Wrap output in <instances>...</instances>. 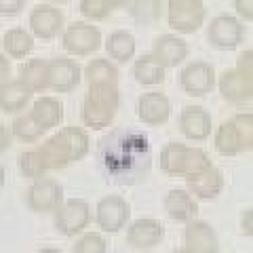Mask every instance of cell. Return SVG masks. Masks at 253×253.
Masks as SVG:
<instances>
[{
    "instance_id": "6da1fadb",
    "label": "cell",
    "mask_w": 253,
    "mask_h": 253,
    "mask_svg": "<svg viewBox=\"0 0 253 253\" xmlns=\"http://www.w3.org/2000/svg\"><path fill=\"white\" fill-rule=\"evenodd\" d=\"M150 139L141 129L121 126L101 137L97 146V167L108 184L131 186L150 171Z\"/></svg>"
},
{
    "instance_id": "7a4b0ae2",
    "label": "cell",
    "mask_w": 253,
    "mask_h": 253,
    "mask_svg": "<svg viewBox=\"0 0 253 253\" xmlns=\"http://www.w3.org/2000/svg\"><path fill=\"white\" fill-rule=\"evenodd\" d=\"M89 133L81 126H63L36 148L46 169H63L89 154Z\"/></svg>"
},
{
    "instance_id": "3957f363",
    "label": "cell",
    "mask_w": 253,
    "mask_h": 253,
    "mask_svg": "<svg viewBox=\"0 0 253 253\" xmlns=\"http://www.w3.org/2000/svg\"><path fill=\"white\" fill-rule=\"evenodd\" d=\"M121 95H118L116 84H89V93L83 99L81 118L84 126L93 131H101L112 125Z\"/></svg>"
},
{
    "instance_id": "277c9868",
    "label": "cell",
    "mask_w": 253,
    "mask_h": 253,
    "mask_svg": "<svg viewBox=\"0 0 253 253\" xmlns=\"http://www.w3.org/2000/svg\"><path fill=\"white\" fill-rule=\"evenodd\" d=\"M207 167H211V158L201 148L171 141L161 150V171L171 177H184L188 181Z\"/></svg>"
},
{
    "instance_id": "5b68a950",
    "label": "cell",
    "mask_w": 253,
    "mask_h": 253,
    "mask_svg": "<svg viewBox=\"0 0 253 253\" xmlns=\"http://www.w3.org/2000/svg\"><path fill=\"white\" fill-rule=\"evenodd\" d=\"M253 148V114L239 112L215 131V150L221 156H236Z\"/></svg>"
},
{
    "instance_id": "8992f818",
    "label": "cell",
    "mask_w": 253,
    "mask_h": 253,
    "mask_svg": "<svg viewBox=\"0 0 253 253\" xmlns=\"http://www.w3.org/2000/svg\"><path fill=\"white\" fill-rule=\"evenodd\" d=\"M217 86H219L221 97L228 99L230 104H236V106L249 104L253 97V53L251 49H247L241 55L239 63L234 68L226 70L219 76Z\"/></svg>"
},
{
    "instance_id": "52a82bcc",
    "label": "cell",
    "mask_w": 253,
    "mask_h": 253,
    "mask_svg": "<svg viewBox=\"0 0 253 253\" xmlns=\"http://www.w3.org/2000/svg\"><path fill=\"white\" fill-rule=\"evenodd\" d=\"M61 44L66 53L76 55V57H86L101 46V32L93 23L74 21L61 30Z\"/></svg>"
},
{
    "instance_id": "ba28073f",
    "label": "cell",
    "mask_w": 253,
    "mask_h": 253,
    "mask_svg": "<svg viewBox=\"0 0 253 253\" xmlns=\"http://www.w3.org/2000/svg\"><path fill=\"white\" fill-rule=\"evenodd\" d=\"M207 17L203 0H167V23L179 34H194Z\"/></svg>"
},
{
    "instance_id": "9c48e42d",
    "label": "cell",
    "mask_w": 253,
    "mask_h": 253,
    "mask_svg": "<svg viewBox=\"0 0 253 253\" xmlns=\"http://www.w3.org/2000/svg\"><path fill=\"white\" fill-rule=\"evenodd\" d=\"M91 224V205L84 199H68L55 209V228L63 236L81 234Z\"/></svg>"
},
{
    "instance_id": "30bf717a",
    "label": "cell",
    "mask_w": 253,
    "mask_h": 253,
    "mask_svg": "<svg viewBox=\"0 0 253 253\" xmlns=\"http://www.w3.org/2000/svg\"><path fill=\"white\" fill-rule=\"evenodd\" d=\"M63 201V186L57 179L38 177L26 190V203L32 211L36 213H51Z\"/></svg>"
},
{
    "instance_id": "8fae6325",
    "label": "cell",
    "mask_w": 253,
    "mask_h": 253,
    "mask_svg": "<svg viewBox=\"0 0 253 253\" xmlns=\"http://www.w3.org/2000/svg\"><path fill=\"white\" fill-rule=\"evenodd\" d=\"M207 38L211 46L219 51H232L245 41V26L232 15H217L207 28Z\"/></svg>"
},
{
    "instance_id": "7c38bea8",
    "label": "cell",
    "mask_w": 253,
    "mask_h": 253,
    "mask_svg": "<svg viewBox=\"0 0 253 253\" xmlns=\"http://www.w3.org/2000/svg\"><path fill=\"white\" fill-rule=\"evenodd\" d=\"M129 217H131L129 203L116 194L104 196V199L97 203V207H95V221H97V226L101 230L110 232V234L123 230L126 226V221H129Z\"/></svg>"
},
{
    "instance_id": "4fadbf2b",
    "label": "cell",
    "mask_w": 253,
    "mask_h": 253,
    "mask_svg": "<svg viewBox=\"0 0 253 253\" xmlns=\"http://www.w3.org/2000/svg\"><path fill=\"white\" fill-rule=\"evenodd\" d=\"M179 86L192 97H205L215 89V68L207 61H192L181 70Z\"/></svg>"
},
{
    "instance_id": "5bb4252c",
    "label": "cell",
    "mask_w": 253,
    "mask_h": 253,
    "mask_svg": "<svg viewBox=\"0 0 253 253\" xmlns=\"http://www.w3.org/2000/svg\"><path fill=\"white\" fill-rule=\"evenodd\" d=\"M30 34L34 38H42V41H51V38L59 36L63 30V13L55 9L51 4H38L32 9L28 17Z\"/></svg>"
},
{
    "instance_id": "9a60e30c",
    "label": "cell",
    "mask_w": 253,
    "mask_h": 253,
    "mask_svg": "<svg viewBox=\"0 0 253 253\" xmlns=\"http://www.w3.org/2000/svg\"><path fill=\"white\" fill-rule=\"evenodd\" d=\"M49 61V89L55 93H70L81 84V66L74 59L68 57H55Z\"/></svg>"
},
{
    "instance_id": "2e32d148",
    "label": "cell",
    "mask_w": 253,
    "mask_h": 253,
    "mask_svg": "<svg viewBox=\"0 0 253 253\" xmlns=\"http://www.w3.org/2000/svg\"><path fill=\"white\" fill-rule=\"evenodd\" d=\"M184 247L190 253H219L217 232L203 219H192L184 230Z\"/></svg>"
},
{
    "instance_id": "e0dca14e",
    "label": "cell",
    "mask_w": 253,
    "mask_h": 253,
    "mask_svg": "<svg viewBox=\"0 0 253 253\" xmlns=\"http://www.w3.org/2000/svg\"><path fill=\"white\" fill-rule=\"evenodd\" d=\"M188 55H190V46L177 34L158 36L152 46V57L163 68H177L179 63H184L188 59Z\"/></svg>"
},
{
    "instance_id": "ac0fdd59",
    "label": "cell",
    "mask_w": 253,
    "mask_h": 253,
    "mask_svg": "<svg viewBox=\"0 0 253 253\" xmlns=\"http://www.w3.org/2000/svg\"><path fill=\"white\" fill-rule=\"evenodd\" d=\"M211 114L201 106H186L179 114V131L192 141H205L211 135Z\"/></svg>"
},
{
    "instance_id": "d6986e66",
    "label": "cell",
    "mask_w": 253,
    "mask_h": 253,
    "mask_svg": "<svg viewBox=\"0 0 253 253\" xmlns=\"http://www.w3.org/2000/svg\"><path fill=\"white\" fill-rule=\"evenodd\" d=\"M165 236V228L154 217H141L135 219L126 228V243L135 249H152Z\"/></svg>"
},
{
    "instance_id": "ffe728a7",
    "label": "cell",
    "mask_w": 253,
    "mask_h": 253,
    "mask_svg": "<svg viewBox=\"0 0 253 253\" xmlns=\"http://www.w3.org/2000/svg\"><path fill=\"white\" fill-rule=\"evenodd\" d=\"M137 116L144 125L156 126L169 121L171 116V101L165 93H144L137 101Z\"/></svg>"
},
{
    "instance_id": "44dd1931",
    "label": "cell",
    "mask_w": 253,
    "mask_h": 253,
    "mask_svg": "<svg viewBox=\"0 0 253 253\" xmlns=\"http://www.w3.org/2000/svg\"><path fill=\"white\" fill-rule=\"evenodd\" d=\"M163 207L173 221H181V224L196 219V213H199L194 196L186 190H169L163 199Z\"/></svg>"
},
{
    "instance_id": "7402d4cb",
    "label": "cell",
    "mask_w": 253,
    "mask_h": 253,
    "mask_svg": "<svg viewBox=\"0 0 253 253\" xmlns=\"http://www.w3.org/2000/svg\"><path fill=\"white\" fill-rule=\"evenodd\" d=\"M224 190V173L217 167H207L203 173H199L196 177L188 179V192L194 194L196 199L203 201H213L217 199L219 192Z\"/></svg>"
},
{
    "instance_id": "603a6c76",
    "label": "cell",
    "mask_w": 253,
    "mask_h": 253,
    "mask_svg": "<svg viewBox=\"0 0 253 253\" xmlns=\"http://www.w3.org/2000/svg\"><path fill=\"white\" fill-rule=\"evenodd\" d=\"M32 89L17 81H6L0 84V110L6 114H19L21 110H26L28 104L32 101Z\"/></svg>"
},
{
    "instance_id": "cb8c5ba5",
    "label": "cell",
    "mask_w": 253,
    "mask_h": 253,
    "mask_svg": "<svg viewBox=\"0 0 253 253\" xmlns=\"http://www.w3.org/2000/svg\"><path fill=\"white\" fill-rule=\"evenodd\" d=\"M28 114L32 116V121L46 133L63 121V106H61V101L55 97H38L34 104H32V108L28 110Z\"/></svg>"
},
{
    "instance_id": "d4e9b609",
    "label": "cell",
    "mask_w": 253,
    "mask_h": 253,
    "mask_svg": "<svg viewBox=\"0 0 253 253\" xmlns=\"http://www.w3.org/2000/svg\"><path fill=\"white\" fill-rule=\"evenodd\" d=\"M106 51L108 55L118 63H126L135 59V51H137V42L135 36L126 30H116L108 36L106 41Z\"/></svg>"
},
{
    "instance_id": "484cf974",
    "label": "cell",
    "mask_w": 253,
    "mask_h": 253,
    "mask_svg": "<svg viewBox=\"0 0 253 253\" xmlns=\"http://www.w3.org/2000/svg\"><path fill=\"white\" fill-rule=\"evenodd\" d=\"M19 74V81L26 83L32 93L49 89V61L46 59H30L21 63Z\"/></svg>"
},
{
    "instance_id": "4316f807",
    "label": "cell",
    "mask_w": 253,
    "mask_h": 253,
    "mask_svg": "<svg viewBox=\"0 0 253 253\" xmlns=\"http://www.w3.org/2000/svg\"><path fill=\"white\" fill-rule=\"evenodd\" d=\"M2 44H4V51L9 57L21 59V57H26V55H30L32 49H34V36L23 28H13L9 32H4Z\"/></svg>"
},
{
    "instance_id": "83f0119b",
    "label": "cell",
    "mask_w": 253,
    "mask_h": 253,
    "mask_svg": "<svg viewBox=\"0 0 253 253\" xmlns=\"http://www.w3.org/2000/svg\"><path fill=\"white\" fill-rule=\"evenodd\" d=\"M133 76H135V81L139 84L156 86L165 81V68L152 55H144V57L135 59V63H133Z\"/></svg>"
},
{
    "instance_id": "f1b7e54d",
    "label": "cell",
    "mask_w": 253,
    "mask_h": 253,
    "mask_svg": "<svg viewBox=\"0 0 253 253\" xmlns=\"http://www.w3.org/2000/svg\"><path fill=\"white\" fill-rule=\"evenodd\" d=\"M118 76V68L108 59H93L84 68V78L89 84H116Z\"/></svg>"
},
{
    "instance_id": "f546056e",
    "label": "cell",
    "mask_w": 253,
    "mask_h": 253,
    "mask_svg": "<svg viewBox=\"0 0 253 253\" xmlns=\"http://www.w3.org/2000/svg\"><path fill=\"white\" fill-rule=\"evenodd\" d=\"M11 135H15L21 141H26V144H32V141L41 139L44 135V131L32 121V116L28 112H23V114L15 116V121L11 125Z\"/></svg>"
},
{
    "instance_id": "4dcf8cb0",
    "label": "cell",
    "mask_w": 253,
    "mask_h": 253,
    "mask_svg": "<svg viewBox=\"0 0 253 253\" xmlns=\"http://www.w3.org/2000/svg\"><path fill=\"white\" fill-rule=\"evenodd\" d=\"M126 6L131 9L133 19L139 23H152L156 19H161V15H163L161 0H131Z\"/></svg>"
},
{
    "instance_id": "1f68e13d",
    "label": "cell",
    "mask_w": 253,
    "mask_h": 253,
    "mask_svg": "<svg viewBox=\"0 0 253 253\" xmlns=\"http://www.w3.org/2000/svg\"><path fill=\"white\" fill-rule=\"evenodd\" d=\"M19 169L26 177L30 179H38V177H44V173L49 171L44 167L41 154L36 152V150H28V152H23L19 156Z\"/></svg>"
},
{
    "instance_id": "d6a6232c",
    "label": "cell",
    "mask_w": 253,
    "mask_h": 253,
    "mask_svg": "<svg viewBox=\"0 0 253 253\" xmlns=\"http://www.w3.org/2000/svg\"><path fill=\"white\" fill-rule=\"evenodd\" d=\"M108 243L97 232H84L72 245V253H106Z\"/></svg>"
},
{
    "instance_id": "836d02e7",
    "label": "cell",
    "mask_w": 253,
    "mask_h": 253,
    "mask_svg": "<svg viewBox=\"0 0 253 253\" xmlns=\"http://www.w3.org/2000/svg\"><path fill=\"white\" fill-rule=\"evenodd\" d=\"M110 6L106 0H81V13L83 17L91 19V21H101L110 15Z\"/></svg>"
},
{
    "instance_id": "e575fe53",
    "label": "cell",
    "mask_w": 253,
    "mask_h": 253,
    "mask_svg": "<svg viewBox=\"0 0 253 253\" xmlns=\"http://www.w3.org/2000/svg\"><path fill=\"white\" fill-rule=\"evenodd\" d=\"M26 9V0H0V15L4 17H15Z\"/></svg>"
},
{
    "instance_id": "d590c367",
    "label": "cell",
    "mask_w": 253,
    "mask_h": 253,
    "mask_svg": "<svg viewBox=\"0 0 253 253\" xmlns=\"http://www.w3.org/2000/svg\"><path fill=\"white\" fill-rule=\"evenodd\" d=\"M234 11L241 19L253 21V0H234Z\"/></svg>"
},
{
    "instance_id": "8d00e7d4",
    "label": "cell",
    "mask_w": 253,
    "mask_h": 253,
    "mask_svg": "<svg viewBox=\"0 0 253 253\" xmlns=\"http://www.w3.org/2000/svg\"><path fill=\"white\" fill-rule=\"evenodd\" d=\"M241 228H243V234H247V236L253 234V209H245L243 219H241Z\"/></svg>"
},
{
    "instance_id": "74e56055",
    "label": "cell",
    "mask_w": 253,
    "mask_h": 253,
    "mask_svg": "<svg viewBox=\"0 0 253 253\" xmlns=\"http://www.w3.org/2000/svg\"><path fill=\"white\" fill-rule=\"evenodd\" d=\"M9 146H11V131L6 129L4 123H0V154L6 152Z\"/></svg>"
},
{
    "instance_id": "f35d334b",
    "label": "cell",
    "mask_w": 253,
    "mask_h": 253,
    "mask_svg": "<svg viewBox=\"0 0 253 253\" xmlns=\"http://www.w3.org/2000/svg\"><path fill=\"white\" fill-rule=\"evenodd\" d=\"M9 72H11V63L4 53H0V81H4V78L9 76Z\"/></svg>"
},
{
    "instance_id": "ab89813d",
    "label": "cell",
    "mask_w": 253,
    "mask_h": 253,
    "mask_svg": "<svg viewBox=\"0 0 253 253\" xmlns=\"http://www.w3.org/2000/svg\"><path fill=\"white\" fill-rule=\"evenodd\" d=\"M106 2H108L110 9H121V6H126V4H129L131 0H106Z\"/></svg>"
},
{
    "instance_id": "60d3db41",
    "label": "cell",
    "mask_w": 253,
    "mask_h": 253,
    "mask_svg": "<svg viewBox=\"0 0 253 253\" xmlns=\"http://www.w3.org/2000/svg\"><path fill=\"white\" fill-rule=\"evenodd\" d=\"M4 177H6L4 167H2V165H0V190H2V186H4Z\"/></svg>"
},
{
    "instance_id": "b9f144b4",
    "label": "cell",
    "mask_w": 253,
    "mask_h": 253,
    "mask_svg": "<svg viewBox=\"0 0 253 253\" xmlns=\"http://www.w3.org/2000/svg\"><path fill=\"white\" fill-rule=\"evenodd\" d=\"M36 253H63V251L53 249V247H46V249H41V251H36Z\"/></svg>"
},
{
    "instance_id": "7bdbcfd3",
    "label": "cell",
    "mask_w": 253,
    "mask_h": 253,
    "mask_svg": "<svg viewBox=\"0 0 253 253\" xmlns=\"http://www.w3.org/2000/svg\"><path fill=\"white\" fill-rule=\"evenodd\" d=\"M173 253H190L186 247H181V249H175V251H173Z\"/></svg>"
},
{
    "instance_id": "ee69618b",
    "label": "cell",
    "mask_w": 253,
    "mask_h": 253,
    "mask_svg": "<svg viewBox=\"0 0 253 253\" xmlns=\"http://www.w3.org/2000/svg\"><path fill=\"white\" fill-rule=\"evenodd\" d=\"M51 2H68V0H51Z\"/></svg>"
},
{
    "instance_id": "f6af8a7d",
    "label": "cell",
    "mask_w": 253,
    "mask_h": 253,
    "mask_svg": "<svg viewBox=\"0 0 253 253\" xmlns=\"http://www.w3.org/2000/svg\"><path fill=\"white\" fill-rule=\"evenodd\" d=\"M146 253H154V251H146Z\"/></svg>"
}]
</instances>
